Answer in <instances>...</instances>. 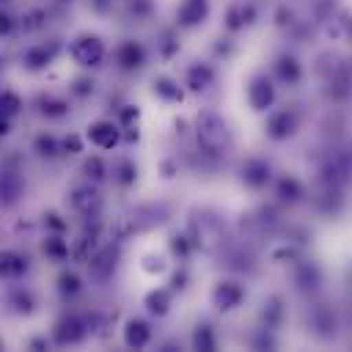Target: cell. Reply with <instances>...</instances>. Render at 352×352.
<instances>
[{
    "mask_svg": "<svg viewBox=\"0 0 352 352\" xmlns=\"http://www.w3.org/2000/svg\"><path fill=\"white\" fill-rule=\"evenodd\" d=\"M195 138H198V146L206 154H212V157L226 154L231 148V143H234L226 118L217 116V113H212V110H206V113L198 116V121H195Z\"/></svg>",
    "mask_w": 352,
    "mask_h": 352,
    "instance_id": "6da1fadb",
    "label": "cell"
},
{
    "mask_svg": "<svg viewBox=\"0 0 352 352\" xmlns=\"http://www.w3.org/2000/svg\"><path fill=\"white\" fill-rule=\"evenodd\" d=\"M162 220H165V209H160V206H135L132 212L121 214L113 223V234L118 239H126L132 234H143V231L160 226Z\"/></svg>",
    "mask_w": 352,
    "mask_h": 352,
    "instance_id": "7a4b0ae2",
    "label": "cell"
},
{
    "mask_svg": "<svg viewBox=\"0 0 352 352\" xmlns=\"http://www.w3.org/2000/svg\"><path fill=\"white\" fill-rule=\"evenodd\" d=\"M69 55H72L80 66H99L102 58H104V44H102V38L94 36V33H80V36L72 38Z\"/></svg>",
    "mask_w": 352,
    "mask_h": 352,
    "instance_id": "3957f363",
    "label": "cell"
},
{
    "mask_svg": "<svg viewBox=\"0 0 352 352\" xmlns=\"http://www.w3.org/2000/svg\"><path fill=\"white\" fill-rule=\"evenodd\" d=\"M88 324H94V319L88 322V319H80V316H60L58 322H55V327H52V341L58 344V346H69V344H80L82 338H85V333L91 330Z\"/></svg>",
    "mask_w": 352,
    "mask_h": 352,
    "instance_id": "277c9868",
    "label": "cell"
},
{
    "mask_svg": "<svg viewBox=\"0 0 352 352\" xmlns=\"http://www.w3.org/2000/svg\"><path fill=\"white\" fill-rule=\"evenodd\" d=\"M190 239H192V245L195 248H204V250H214L217 245H220V239H223V234H220V226L212 220V217H192L190 220Z\"/></svg>",
    "mask_w": 352,
    "mask_h": 352,
    "instance_id": "5b68a950",
    "label": "cell"
},
{
    "mask_svg": "<svg viewBox=\"0 0 352 352\" xmlns=\"http://www.w3.org/2000/svg\"><path fill=\"white\" fill-rule=\"evenodd\" d=\"M248 102H250V107L256 113H264V110L272 107V102H275V85H272V80L267 74H256L250 80V85H248Z\"/></svg>",
    "mask_w": 352,
    "mask_h": 352,
    "instance_id": "8992f818",
    "label": "cell"
},
{
    "mask_svg": "<svg viewBox=\"0 0 352 352\" xmlns=\"http://www.w3.org/2000/svg\"><path fill=\"white\" fill-rule=\"evenodd\" d=\"M264 132L267 138L272 140H286L297 132V116L294 110H275L267 116V124H264Z\"/></svg>",
    "mask_w": 352,
    "mask_h": 352,
    "instance_id": "52a82bcc",
    "label": "cell"
},
{
    "mask_svg": "<svg viewBox=\"0 0 352 352\" xmlns=\"http://www.w3.org/2000/svg\"><path fill=\"white\" fill-rule=\"evenodd\" d=\"M85 138H88L96 148H116V146L121 143V129H118V124H113V121H94V124H88Z\"/></svg>",
    "mask_w": 352,
    "mask_h": 352,
    "instance_id": "ba28073f",
    "label": "cell"
},
{
    "mask_svg": "<svg viewBox=\"0 0 352 352\" xmlns=\"http://www.w3.org/2000/svg\"><path fill=\"white\" fill-rule=\"evenodd\" d=\"M242 300H245V289L236 280H220L212 292V302L217 311H234L242 305Z\"/></svg>",
    "mask_w": 352,
    "mask_h": 352,
    "instance_id": "9c48e42d",
    "label": "cell"
},
{
    "mask_svg": "<svg viewBox=\"0 0 352 352\" xmlns=\"http://www.w3.org/2000/svg\"><path fill=\"white\" fill-rule=\"evenodd\" d=\"M116 264H118V248H116V245H104V248H99V250L91 256L88 270H91V275H94L96 280H107V278L113 275Z\"/></svg>",
    "mask_w": 352,
    "mask_h": 352,
    "instance_id": "30bf717a",
    "label": "cell"
},
{
    "mask_svg": "<svg viewBox=\"0 0 352 352\" xmlns=\"http://www.w3.org/2000/svg\"><path fill=\"white\" fill-rule=\"evenodd\" d=\"M69 206L74 209V212H80L82 217H88V214H99V209H102V195L88 184V187H77V190H72V195H69Z\"/></svg>",
    "mask_w": 352,
    "mask_h": 352,
    "instance_id": "8fae6325",
    "label": "cell"
},
{
    "mask_svg": "<svg viewBox=\"0 0 352 352\" xmlns=\"http://www.w3.org/2000/svg\"><path fill=\"white\" fill-rule=\"evenodd\" d=\"M116 63L124 69V72H135L146 63V50L140 41L129 38V41H121L118 50H116Z\"/></svg>",
    "mask_w": 352,
    "mask_h": 352,
    "instance_id": "7c38bea8",
    "label": "cell"
},
{
    "mask_svg": "<svg viewBox=\"0 0 352 352\" xmlns=\"http://www.w3.org/2000/svg\"><path fill=\"white\" fill-rule=\"evenodd\" d=\"M209 16V0H182L176 8V22L182 28H195Z\"/></svg>",
    "mask_w": 352,
    "mask_h": 352,
    "instance_id": "4fadbf2b",
    "label": "cell"
},
{
    "mask_svg": "<svg viewBox=\"0 0 352 352\" xmlns=\"http://www.w3.org/2000/svg\"><path fill=\"white\" fill-rule=\"evenodd\" d=\"M270 179H272V168H270L267 160H248V162L242 165V182H245L248 187L261 190V187L270 184Z\"/></svg>",
    "mask_w": 352,
    "mask_h": 352,
    "instance_id": "5bb4252c",
    "label": "cell"
},
{
    "mask_svg": "<svg viewBox=\"0 0 352 352\" xmlns=\"http://www.w3.org/2000/svg\"><path fill=\"white\" fill-rule=\"evenodd\" d=\"M212 82H214V69L209 63H192L187 69V74H184V85L190 91H195V94L198 91H206Z\"/></svg>",
    "mask_w": 352,
    "mask_h": 352,
    "instance_id": "9a60e30c",
    "label": "cell"
},
{
    "mask_svg": "<svg viewBox=\"0 0 352 352\" xmlns=\"http://www.w3.org/2000/svg\"><path fill=\"white\" fill-rule=\"evenodd\" d=\"M151 341V327L143 319H129L124 324V344L129 349H143Z\"/></svg>",
    "mask_w": 352,
    "mask_h": 352,
    "instance_id": "2e32d148",
    "label": "cell"
},
{
    "mask_svg": "<svg viewBox=\"0 0 352 352\" xmlns=\"http://www.w3.org/2000/svg\"><path fill=\"white\" fill-rule=\"evenodd\" d=\"M52 55H55V47L36 44V47H28V50L22 52V63H25V69L38 72V69H44V66L52 63Z\"/></svg>",
    "mask_w": 352,
    "mask_h": 352,
    "instance_id": "e0dca14e",
    "label": "cell"
},
{
    "mask_svg": "<svg viewBox=\"0 0 352 352\" xmlns=\"http://www.w3.org/2000/svg\"><path fill=\"white\" fill-rule=\"evenodd\" d=\"M294 283H297V289H302V292H314V289L322 283L319 267H316L314 261H302V264L294 270Z\"/></svg>",
    "mask_w": 352,
    "mask_h": 352,
    "instance_id": "ac0fdd59",
    "label": "cell"
},
{
    "mask_svg": "<svg viewBox=\"0 0 352 352\" xmlns=\"http://www.w3.org/2000/svg\"><path fill=\"white\" fill-rule=\"evenodd\" d=\"M256 19V8L248 3V6H231L228 11H226V28L228 30H239V28H245V25H250Z\"/></svg>",
    "mask_w": 352,
    "mask_h": 352,
    "instance_id": "d6986e66",
    "label": "cell"
},
{
    "mask_svg": "<svg viewBox=\"0 0 352 352\" xmlns=\"http://www.w3.org/2000/svg\"><path fill=\"white\" fill-rule=\"evenodd\" d=\"M275 195L280 198V201H289V204H294V201H300L302 198V184H300V179H294V176H280L278 182H275Z\"/></svg>",
    "mask_w": 352,
    "mask_h": 352,
    "instance_id": "ffe728a7",
    "label": "cell"
},
{
    "mask_svg": "<svg viewBox=\"0 0 352 352\" xmlns=\"http://www.w3.org/2000/svg\"><path fill=\"white\" fill-rule=\"evenodd\" d=\"M0 270H3L6 278H19V275L28 272V258L16 250H6L3 258H0Z\"/></svg>",
    "mask_w": 352,
    "mask_h": 352,
    "instance_id": "44dd1931",
    "label": "cell"
},
{
    "mask_svg": "<svg viewBox=\"0 0 352 352\" xmlns=\"http://www.w3.org/2000/svg\"><path fill=\"white\" fill-rule=\"evenodd\" d=\"M311 324L316 327V333H319L322 338H330V336L336 333V316H333V311H330L327 305L314 308V314H311Z\"/></svg>",
    "mask_w": 352,
    "mask_h": 352,
    "instance_id": "7402d4cb",
    "label": "cell"
},
{
    "mask_svg": "<svg viewBox=\"0 0 352 352\" xmlns=\"http://www.w3.org/2000/svg\"><path fill=\"white\" fill-rule=\"evenodd\" d=\"M275 72H278V77H280L283 82H289V85H294V82L300 80V74H302L300 60H297L294 55H280L278 63H275Z\"/></svg>",
    "mask_w": 352,
    "mask_h": 352,
    "instance_id": "603a6c76",
    "label": "cell"
},
{
    "mask_svg": "<svg viewBox=\"0 0 352 352\" xmlns=\"http://www.w3.org/2000/svg\"><path fill=\"white\" fill-rule=\"evenodd\" d=\"M41 250H44V253H47V258H52V261H66V258L72 256L69 242H66V239H60L58 234H50V236L41 242Z\"/></svg>",
    "mask_w": 352,
    "mask_h": 352,
    "instance_id": "cb8c5ba5",
    "label": "cell"
},
{
    "mask_svg": "<svg viewBox=\"0 0 352 352\" xmlns=\"http://www.w3.org/2000/svg\"><path fill=\"white\" fill-rule=\"evenodd\" d=\"M0 192H3V204L11 206V204L19 198V192H22V179H19V173L6 170L3 179H0Z\"/></svg>",
    "mask_w": 352,
    "mask_h": 352,
    "instance_id": "d4e9b609",
    "label": "cell"
},
{
    "mask_svg": "<svg viewBox=\"0 0 352 352\" xmlns=\"http://www.w3.org/2000/svg\"><path fill=\"white\" fill-rule=\"evenodd\" d=\"M143 305H146L151 314L165 316L168 308H170V292H168V289H151V292L143 297Z\"/></svg>",
    "mask_w": 352,
    "mask_h": 352,
    "instance_id": "484cf974",
    "label": "cell"
},
{
    "mask_svg": "<svg viewBox=\"0 0 352 352\" xmlns=\"http://www.w3.org/2000/svg\"><path fill=\"white\" fill-rule=\"evenodd\" d=\"M154 94L160 99H165V102H182V96H184V91L170 77H157L154 80Z\"/></svg>",
    "mask_w": 352,
    "mask_h": 352,
    "instance_id": "4316f807",
    "label": "cell"
},
{
    "mask_svg": "<svg viewBox=\"0 0 352 352\" xmlns=\"http://www.w3.org/2000/svg\"><path fill=\"white\" fill-rule=\"evenodd\" d=\"M113 179H116L121 187L135 184V179H138V165H135L132 160H118V162L113 165Z\"/></svg>",
    "mask_w": 352,
    "mask_h": 352,
    "instance_id": "83f0119b",
    "label": "cell"
},
{
    "mask_svg": "<svg viewBox=\"0 0 352 352\" xmlns=\"http://www.w3.org/2000/svg\"><path fill=\"white\" fill-rule=\"evenodd\" d=\"M38 110L47 116V118H60L69 113V102L66 99H55V96H41L38 99Z\"/></svg>",
    "mask_w": 352,
    "mask_h": 352,
    "instance_id": "f1b7e54d",
    "label": "cell"
},
{
    "mask_svg": "<svg viewBox=\"0 0 352 352\" xmlns=\"http://www.w3.org/2000/svg\"><path fill=\"white\" fill-rule=\"evenodd\" d=\"M192 349H201V352H212L214 349V333L209 324H198L195 333H192Z\"/></svg>",
    "mask_w": 352,
    "mask_h": 352,
    "instance_id": "f546056e",
    "label": "cell"
},
{
    "mask_svg": "<svg viewBox=\"0 0 352 352\" xmlns=\"http://www.w3.org/2000/svg\"><path fill=\"white\" fill-rule=\"evenodd\" d=\"M82 173H85V179L88 182H102L104 179V173H107V168H104V162H102V157H88L85 162H82Z\"/></svg>",
    "mask_w": 352,
    "mask_h": 352,
    "instance_id": "4dcf8cb0",
    "label": "cell"
},
{
    "mask_svg": "<svg viewBox=\"0 0 352 352\" xmlns=\"http://www.w3.org/2000/svg\"><path fill=\"white\" fill-rule=\"evenodd\" d=\"M33 146H36V151H38L41 157H55V154L60 151V143H58L52 135H47V132H44V135H38Z\"/></svg>",
    "mask_w": 352,
    "mask_h": 352,
    "instance_id": "1f68e13d",
    "label": "cell"
},
{
    "mask_svg": "<svg viewBox=\"0 0 352 352\" xmlns=\"http://www.w3.org/2000/svg\"><path fill=\"white\" fill-rule=\"evenodd\" d=\"M80 289H82V283H80V278H77L74 272H60V278H58V292H60V294L72 297V294H77Z\"/></svg>",
    "mask_w": 352,
    "mask_h": 352,
    "instance_id": "d6a6232c",
    "label": "cell"
},
{
    "mask_svg": "<svg viewBox=\"0 0 352 352\" xmlns=\"http://www.w3.org/2000/svg\"><path fill=\"white\" fill-rule=\"evenodd\" d=\"M8 302H11V305H14L19 314H30V311H33V297H30V292L16 289V292H11Z\"/></svg>",
    "mask_w": 352,
    "mask_h": 352,
    "instance_id": "836d02e7",
    "label": "cell"
},
{
    "mask_svg": "<svg viewBox=\"0 0 352 352\" xmlns=\"http://www.w3.org/2000/svg\"><path fill=\"white\" fill-rule=\"evenodd\" d=\"M280 314H283V308H280V300H270L267 302V308L261 311V319H264V327H275L278 322H280Z\"/></svg>",
    "mask_w": 352,
    "mask_h": 352,
    "instance_id": "e575fe53",
    "label": "cell"
},
{
    "mask_svg": "<svg viewBox=\"0 0 352 352\" xmlns=\"http://www.w3.org/2000/svg\"><path fill=\"white\" fill-rule=\"evenodd\" d=\"M22 107V99L14 91H3V118H14Z\"/></svg>",
    "mask_w": 352,
    "mask_h": 352,
    "instance_id": "d590c367",
    "label": "cell"
},
{
    "mask_svg": "<svg viewBox=\"0 0 352 352\" xmlns=\"http://www.w3.org/2000/svg\"><path fill=\"white\" fill-rule=\"evenodd\" d=\"M190 248H192V239H190V234H173L170 236V250L176 253V256H187L190 253Z\"/></svg>",
    "mask_w": 352,
    "mask_h": 352,
    "instance_id": "8d00e7d4",
    "label": "cell"
},
{
    "mask_svg": "<svg viewBox=\"0 0 352 352\" xmlns=\"http://www.w3.org/2000/svg\"><path fill=\"white\" fill-rule=\"evenodd\" d=\"M143 270L146 272H162L165 270V258L160 253H148V256H143Z\"/></svg>",
    "mask_w": 352,
    "mask_h": 352,
    "instance_id": "74e56055",
    "label": "cell"
},
{
    "mask_svg": "<svg viewBox=\"0 0 352 352\" xmlns=\"http://www.w3.org/2000/svg\"><path fill=\"white\" fill-rule=\"evenodd\" d=\"M129 11L135 19H146L151 14V0H129Z\"/></svg>",
    "mask_w": 352,
    "mask_h": 352,
    "instance_id": "f35d334b",
    "label": "cell"
},
{
    "mask_svg": "<svg viewBox=\"0 0 352 352\" xmlns=\"http://www.w3.org/2000/svg\"><path fill=\"white\" fill-rule=\"evenodd\" d=\"M60 151H66V154H80V151H82V140H80L77 135H66L63 143H60Z\"/></svg>",
    "mask_w": 352,
    "mask_h": 352,
    "instance_id": "ab89813d",
    "label": "cell"
},
{
    "mask_svg": "<svg viewBox=\"0 0 352 352\" xmlns=\"http://www.w3.org/2000/svg\"><path fill=\"white\" fill-rule=\"evenodd\" d=\"M44 226H47V228H52L55 234L66 231V223H63V220H60V217H58L55 212H47V214H44Z\"/></svg>",
    "mask_w": 352,
    "mask_h": 352,
    "instance_id": "60d3db41",
    "label": "cell"
},
{
    "mask_svg": "<svg viewBox=\"0 0 352 352\" xmlns=\"http://www.w3.org/2000/svg\"><path fill=\"white\" fill-rule=\"evenodd\" d=\"M72 91H74V94H77V96H88V94H91V91H94V82H91V80H77V82H74V88H72Z\"/></svg>",
    "mask_w": 352,
    "mask_h": 352,
    "instance_id": "b9f144b4",
    "label": "cell"
},
{
    "mask_svg": "<svg viewBox=\"0 0 352 352\" xmlns=\"http://www.w3.org/2000/svg\"><path fill=\"white\" fill-rule=\"evenodd\" d=\"M121 118H124V124H132V121L138 118V107L126 104V110H121Z\"/></svg>",
    "mask_w": 352,
    "mask_h": 352,
    "instance_id": "7bdbcfd3",
    "label": "cell"
},
{
    "mask_svg": "<svg viewBox=\"0 0 352 352\" xmlns=\"http://www.w3.org/2000/svg\"><path fill=\"white\" fill-rule=\"evenodd\" d=\"M184 280H187V275H184V272H176V275H173V289H184V286H187Z\"/></svg>",
    "mask_w": 352,
    "mask_h": 352,
    "instance_id": "ee69618b",
    "label": "cell"
},
{
    "mask_svg": "<svg viewBox=\"0 0 352 352\" xmlns=\"http://www.w3.org/2000/svg\"><path fill=\"white\" fill-rule=\"evenodd\" d=\"M0 30H3V33L11 30V16H8V14H3V19H0Z\"/></svg>",
    "mask_w": 352,
    "mask_h": 352,
    "instance_id": "f6af8a7d",
    "label": "cell"
},
{
    "mask_svg": "<svg viewBox=\"0 0 352 352\" xmlns=\"http://www.w3.org/2000/svg\"><path fill=\"white\" fill-rule=\"evenodd\" d=\"M30 346H33V349H44V346H47V341H44V338H33V341H30Z\"/></svg>",
    "mask_w": 352,
    "mask_h": 352,
    "instance_id": "bcb514c9",
    "label": "cell"
},
{
    "mask_svg": "<svg viewBox=\"0 0 352 352\" xmlns=\"http://www.w3.org/2000/svg\"><path fill=\"white\" fill-rule=\"evenodd\" d=\"M344 33H346V38H352V16L344 19Z\"/></svg>",
    "mask_w": 352,
    "mask_h": 352,
    "instance_id": "7dc6e473",
    "label": "cell"
}]
</instances>
